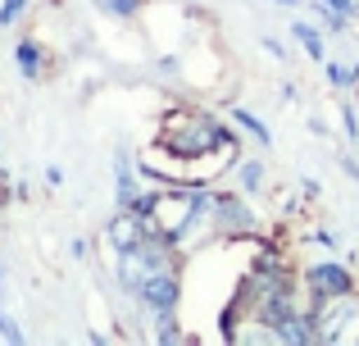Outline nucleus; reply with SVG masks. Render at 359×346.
I'll use <instances>...</instances> for the list:
<instances>
[{"mask_svg":"<svg viewBox=\"0 0 359 346\" xmlns=\"http://www.w3.org/2000/svg\"><path fill=\"white\" fill-rule=\"evenodd\" d=\"M0 338H9V342H23V333L14 328V319H9L5 310H0Z\"/></svg>","mask_w":359,"mask_h":346,"instance_id":"4468645a","label":"nucleus"},{"mask_svg":"<svg viewBox=\"0 0 359 346\" xmlns=\"http://www.w3.org/2000/svg\"><path fill=\"white\" fill-rule=\"evenodd\" d=\"M314 342H359V292H337V296H314Z\"/></svg>","mask_w":359,"mask_h":346,"instance_id":"f03ea898","label":"nucleus"},{"mask_svg":"<svg viewBox=\"0 0 359 346\" xmlns=\"http://www.w3.org/2000/svg\"><path fill=\"white\" fill-rule=\"evenodd\" d=\"M327 82H337V87H351V82H359V73L351 69V64H327Z\"/></svg>","mask_w":359,"mask_h":346,"instance_id":"f8f14e48","label":"nucleus"},{"mask_svg":"<svg viewBox=\"0 0 359 346\" xmlns=\"http://www.w3.org/2000/svg\"><path fill=\"white\" fill-rule=\"evenodd\" d=\"M273 5H287L291 9V5H300V0H273Z\"/></svg>","mask_w":359,"mask_h":346,"instance_id":"a211bd4d","label":"nucleus"},{"mask_svg":"<svg viewBox=\"0 0 359 346\" xmlns=\"http://www.w3.org/2000/svg\"><path fill=\"white\" fill-rule=\"evenodd\" d=\"M150 232H155V219H150V214H141V210H118L105 237H109V246H114V251H128V246H141Z\"/></svg>","mask_w":359,"mask_h":346,"instance_id":"20e7f679","label":"nucleus"},{"mask_svg":"<svg viewBox=\"0 0 359 346\" xmlns=\"http://www.w3.org/2000/svg\"><path fill=\"white\" fill-rule=\"evenodd\" d=\"M291 32H296V41L309 51V60H323V36H318V27H309V23H296Z\"/></svg>","mask_w":359,"mask_h":346,"instance_id":"1a4fd4ad","label":"nucleus"},{"mask_svg":"<svg viewBox=\"0 0 359 346\" xmlns=\"http://www.w3.org/2000/svg\"><path fill=\"white\" fill-rule=\"evenodd\" d=\"M318 5H327V9H337V14H359V5H355V0H318Z\"/></svg>","mask_w":359,"mask_h":346,"instance_id":"2eb2a0df","label":"nucleus"},{"mask_svg":"<svg viewBox=\"0 0 359 346\" xmlns=\"http://www.w3.org/2000/svg\"><path fill=\"white\" fill-rule=\"evenodd\" d=\"M241 187H245V192H255V187H264V164H259V160L241 164Z\"/></svg>","mask_w":359,"mask_h":346,"instance_id":"9b49d317","label":"nucleus"},{"mask_svg":"<svg viewBox=\"0 0 359 346\" xmlns=\"http://www.w3.org/2000/svg\"><path fill=\"white\" fill-rule=\"evenodd\" d=\"M214 223H219L223 237H245V232H255V214L245 210L237 196H214Z\"/></svg>","mask_w":359,"mask_h":346,"instance_id":"39448f33","label":"nucleus"},{"mask_svg":"<svg viewBox=\"0 0 359 346\" xmlns=\"http://www.w3.org/2000/svg\"><path fill=\"white\" fill-rule=\"evenodd\" d=\"M201 205H205V196H201V192H159V196H155V205H150L155 232H164V237L182 241V237H187V228L201 219Z\"/></svg>","mask_w":359,"mask_h":346,"instance_id":"7ed1b4c3","label":"nucleus"},{"mask_svg":"<svg viewBox=\"0 0 359 346\" xmlns=\"http://www.w3.org/2000/svg\"><path fill=\"white\" fill-rule=\"evenodd\" d=\"M223 142H232V133H223L214 119L196 114V109H173V114L164 119V133H159V146L173 151V155H187V160L223 151Z\"/></svg>","mask_w":359,"mask_h":346,"instance_id":"f257e3e1","label":"nucleus"},{"mask_svg":"<svg viewBox=\"0 0 359 346\" xmlns=\"http://www.w3.org/2000/svg\"><path fill=\"white\" fill-rule=\"evenodd\" d=\"M346 133L359 137V114H355V105H346Z\"/></svg>","mask_w":359,"mask_h":346,"instance_id":"dca6fc26","label":"nucleus"},{"mask_svg":"<svg viewBox=\"0 0 359 346\" xmlns=\"http://www.w3.org/2000/svg\"><path fill=\"white\" fill-rule=\"evenodd\" d=\"M305 283H309V292H314V296H337V292H351L355 278H351V269H346V265H314L305 274Z\"/></svg>","mask_w":359,"mask_h":346,"instance_id":"0eeeda50","label":"nucleus"},{"mask_svg":"<svg viewBox=\"0 0 359 346\" xmlns=\"http://www.w3.org/2000/svg\"><path fill=\"white\" fill-rule=\"evenodd\" d=\"M23 5H27V0H5V5H0V27H5V23H14V18L23 14Z\"/></svg>","mask_w":359,"mask_h":346,"instance_id":"ddd939ff","label":"nucleus"},{"mask_svg":"<svg viewBox=\"0 0 359 346\" xmlns=\"http://www.w3.org/2000/svg\"><path fill=\"white\" fill-rule=\"evenodd\" d=\"M18 64H23V78H36L41 60H36V46H32V41H23V46H18Z\"/></svg>","mask_w":359,"mask_h":346,"instance_id":"9d476101","label":"nucleus"},{"mask_svg":"<svg viewBox=\"0 0 359 346\" xmlns=\"http://www.w3.org/2000/svg\"><path fill=\"white\" fill-rule=\"evenodd\" d=\"M105 9H118V14H128V9H137V0H105Z\"/></svg>","mask_w":359,"mask_h":346,"instance_id":"f3484780","label":"nucleus"},{"mask_svg":"<svg viewBox=\"0 0 359 346\" xmlns=\"http://www.w3.org/2000/svg\"><path fill=\"white\" fill-rule=\"evenodd\" d=\"M232 119H237V124L245 128V133H250L255 137V142H259V146H269L273 142V133H269V124H264V119H255L250 114V109H241V105H232Z\"/></svg>","mask_w":359,"mask_h":346,"instance_id":"6e6552de","label":"nucleus"},{"mask_svg":"<svg viewBox=\"0 0 359 346\" xmlns=\"http://www.w3.org/2000/svg\"><path fill=\"white\" fill-rule=\"evenodd\" d=\"M177 296H182V287H177V265H168V269H159L155 278H150L146 287H141V301L150 305V310H173L177 305Z\"/></svg>","mask_w":359,"mask_h":346,"instance_id":"423d86ee","label":"nucleus"}]
</instances>
